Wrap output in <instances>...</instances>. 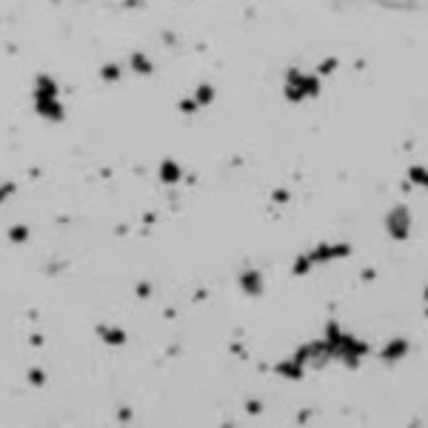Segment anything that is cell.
I'll return each instance as SVG.
<instances>
[{"label": "cell", "instance_id": "8", "mask_svg": "<svg viewBox=\"0 0 428 428\" xmlns=\"http://www.w3.org/2000/svg\"><path fill=\"white\" fill-rule=\"evenodd\" d=\"M374 277H377V271H374V269H363V280H365V283H371Z\"/></svg>", "mask_w": 428, "mask_h": 428}, {"label": "cell", "instance_id": "1", "mask_svg": "<svg viewBox=\"0 0 428 428\" xmlns=\"http://www.w3.org/2000/svg\"><path fill=\"white\" fill-rule=\"evenodd\" d=\"M411 208L408 206H394L389 214H386V231H389V237L397 240V243H403V240L411 237Z\"/></svg>", "mask_w": 428, "mask_h": 428}, {"label": "cell", "instance_id": "5", "mask_svg": "<svg viewBox=\"0 0 428 428\" xmlns=\"http://www.w3.org/2000/svg\"><path fill=\"white\" fill-rule=\"evenodd\" d=\"M337 66H340V60H337V57H328V60H323V63H320V74H331V71H337Z\"/></svg>", "mask_w": 428, "mask_h": 428}, {"label": "cell", "instance_id": "3", "mask_svg": "<svg viewBox=\"0 0 428 428\" xmlns=\"http://www.w3.org/2000/svg\"><path fill=\"white\" fill-rule=\"evenodd\" d=\"M405 177H408V183L417 186V189H428V168L420 166V163H417V166H408Z\"/></svg>", "mask_w": 428, "mask_h": 428}, {"label": "cell", "instance_id": "6", "mask_svg": "<svg viewBox=\"0 0 428 428\" xmlns=\"http://www.w3.org/2000/svg\"><path fill=\"white\" fill-rule=\"evenodd\" d=\"M280 371L285 374V377H300V365H280Z\"/></svg>", "mask_w": 428, "mask_h": 428}, {"label": "cell", "instance_id": "4", "mask_svg": "<svg viewBox=\"0 0 428 428\" xmlns=\"http://www.w3.org/2000/svg\"><path fill=\"white\" fill-rule=\"evenodd\" d=\"M328 260H334V246L323 243V246L314 248V254H311V263H328Z\"/></svg>", "mask_w": 428, "mask_h": 428}, {"label": "cell", "instance_id": "7", "mask_svg": "<svg viewBox=\"0 0 428 428\" xmlns=\"http://www.w3.org/2000/svg\"><path fill=\"white\" fill-rule=\"evenodd\" d=\"M309 269H311V260H309V257H303V260H297V266H294V271H297V274H306Z\"/></svg>", "mask_w": 428, "mask_h": 428}, {"label": "cell", "instance_id": "2", "mask_svg": "<svg viewBox=\"0 0 428 428\" xmlns=\"http://www.w3.org/2000/svg\"><path fill=\"white\" fill-rule=\"evenodd\" d=\"M408 351H411V343L405 340V337H391V340H386V346L380 349V360L394 365V363H400V360H405Z\"/></svg>", "mask_w": 428, "mask_h": 428}, {"label": "cell", "instance_id": "9", "mask_svg": "<svg viewBox=\"0 0 428 428\" xmlns=\"http://www.w3.org/2000/svg\"><path fill=\"white\" fill-rule=\"evenodd\" d=\"M422 303H428V283H425V288H422Z\"/></svg>", "mask_w": 428, "mask_h": 428}]
</instances>
